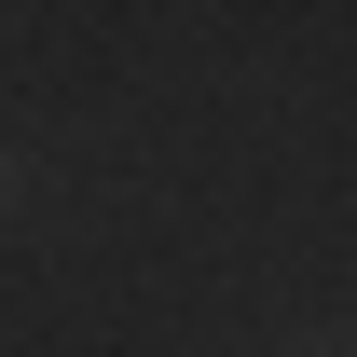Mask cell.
<instances>
[{"label":"cell","mask_w":357,"mask_h":357,"mask_svg":"<svg viewBox=\"0 0 357 357\" xmlns=\"http://www.w3.org/2000/svg\"><path fill=\"white\" fill-rule=\"evenodd\" d=\"M303 357H357V344H303Z\"/></svg>","instance_id":"2"},{"label":"cell","mask_w":357,"mask_h":357,"mask_svg":"<svg viewBox=\"0 0 357 357\" xmlns=\"http://www.w3.org/2000/svg\"><path fill=\"white\" fill-rule=\"evenodd\" d=\"M0 220H14V137H0Z\"/></svg>","instance_id":"1"}]
</instances>
